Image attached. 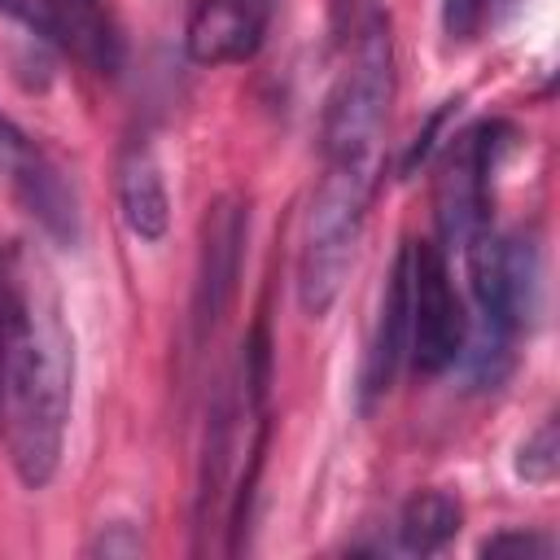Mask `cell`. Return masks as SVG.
<instances>
[{"instance_id":"cell-14","label":"cell","mask_w":560,"mask_h":560,"mask_svg":"<svg viewBox=\"0 0 560 560\" xmlns=\"http://www.w3.org/2000/svg\"><path fill=\"white\" fill-rule=\"evenodd\" d=\"M503 9L508 0H442V31L451 44H472Z\"/></svg>"},{"instance_id":"cell-11","label":"cell","mask_w":560,"mask_h":560,"mask_svg":"<svg viewBox=\"0 0 560 560\" xmlns=\"http://www.w3.org/2000/svg\"><path fill=\"white\" fill-rule=\"evenodd\" d=\"M118 214L136 241H162L171 228V192L166 175L149 144H131L118 162Z\"/></svg>"},{"instance_id":"cell-12","label":"cell","mask_w":560,"mask_h":560,"mask_svg":"<svg viewBox=\"0 0 560 560\" xmlns=\"http://www.w3.org/2000/svg\"><path fill=\"white\" fill-rule=\"evenodd\" d=\"M464 525V508L451 490H416L394 525V542L407 556H438Z\"/></svg>"},{"instance_id":"cell-6","label":"cell","mask_w":560,"mask_h":560,"mask_svg":"<svg viewBox=\"0 0 560 560\" xmlns=\"http://www.w3.org/2000/svg\"><path fill=\"white\" fill-rule=\"evenodd\" d=\"M468 332V311L455 293L446 249L433 241H411V346L407 359L424 376H442L455 368Z\"/></svg>"},{"instance_id":"cell-16","label":"cell","mask_w":560,"mask_h":560,"mask_svg":"<svg viewBox=\"0 0 560 560\" xmlns=\"http://www.w3.org/2000/svg\"><path fill=\"white\" fill-rule=\"evenodd\" d=\"M481 556L547 560V556H556V538H551V534H538V529H503V534H490V538L481 542Z\"/></svg>"},{"instance_id":"cell-19","label":"cell","mask_w":560,"mask_h":560,"mask_svg":"<svg viewBox=\"0 0 560 560\" xmlns=\"http://www.w3.org/2000/svg\"><path fill=\"white\" fill-rule=\"evenodd\" d=\"M0 346H4V262H0Z\"/></svg>"},{"instance_id":"cell-4","label":"cell","mask_w":560,"mask_h":560,"mask_svg":"<svg viewBox=\"0 0 560 560\" xmlns=\"http://www.w3.org/2000/svg\"><path fill=\"white\" fill-rule=\"evenodd\" d=\"M508 127L503 122H477L446 140L433 175V223H438V249H464L472 236H481L486 223V184L494 171V153L503 149Z\"/></svg>"},{"instance_id":"cell-8","label":"cell","mask_w":560,"mask_h":560,"mask_svg":"<svg viewBox=\"0 0 560 560\" xmlns=\"http://www.w3.org/2000/svg\"><path fill=\"white\" fill-rule=\"evenodd\" d=\"M271 26V0H192L184 18V52L197 66H245Z\"/></svg>"},{"instance_id":"cell-9","label":"cell","mask_w":560,"mask_h":560,"mask_svg":"<svg viewBox=\"0 0 560 560\" xmlns=\"http://www.w3.org/2000/svg\"><path fill=\"white\" fill-rule=\"evenodd\" d=\"M407 346H411V241H402V249L394 254V267L381 289V306L359 368V407H372L376 398L389 394L407 359Z\"/></svg>"},{"instance_id":"cell-15","label":"cell","mask_w":560,"mask_h":560,"mask_svg":"<svg viewBox=\"0 0 560 560\" xmlns=\"http://www.w3.org/2000/svg\"><path fill=\"white\" fill-rule=\"evenodd\" d=\"M144 551V538H140V529L131 525V521H109V525H101L92 538H88V547H83V556H96V560H131V556H140Z\"/></svg>"},{"instance_id":"cell-17","label":"cell","mask_w":560,"mask_h":560,"mask_svg":"<svg viewBox=\"0 0 560 560\" xmlns=\"http://www.w3.org/2000/svg\"><path fill=\"white\" fill-rule=\"evenodd\" d=\"M0 18H9V22H18V26H26V31H35V39L48 44V31H44V18H39V4H35V0H0Z\"/></svg>"},{"instance_id":"cell-5","label":"cell","mask_w":560,"mask_h":560,"mask_svg":"<svg viewBox=\"0 0 560 560\" xmlns=\"http://www.w3.org/2000/svg\"><path fill=\"white\" fill-rule=\"evenodd\" d=\"M249 241V206L236 192H223L206 206L201 219V245H197V276H192V302H188V337L192 350H201L214 328L223 324L245 262Z\"/></svg>"},{"instance_id":"cell-3","label":"cell","mask_w":560,"mask_h":560,"mask_svg":"<svg viewBox=\"0 0 560 560\" xmlns=\"http://www.w3.org/2000/svg\"><path fill=\"white\" fill-rule=\"evenodd\" d=\"M394 101V31L385 13H368L354 26L350 57L332 79L319 114V153L332 158H376Z\"/></svg>"},{"instance_id":"cell-18","label":"cell","mask_w":560,"mask_h":560,"mask_svg":"<svg viewBox=\"0 0 560 560\" xmlns=\"http://www.w3.org/2000/svg\"><path fill=\"white\" fill-rule=\"evenodd\" d=\"M359 4H363V0H332V22H337V26H346V22H350V26H359V22H354Z\"/></svg>"},{"instance_id":"cell-1","label":"cell","mask_w":560,"mask_h":560,"mask_svg":"<svg viewBox=\"0 0 560 560\" xmlns=\"http://www.w3.org/2000/svg\"><path fill=\"white\" fill-rule=\"evenodd\" d=\"M4 262V346H0V438L26 490H44L61 468L74 337L44 267L13 249Z\"/></svg>"},{"instance_id":"cell-13","label":"cell","mask_w":560,"mask_h":560,"mask_svg":"<svg viewBox=\"0 0 560 560\" xmlns=\"http://www.w3.org/2000/svg\"><path fill=\"white\" fill-rule=\"evenodd\" d=\"M560 472V442H556V420H542L516 451V477L529 486H551Z\"/></svg>"},{"instance_id":"cell-10","label":"cell","mask_w":560,"mask_h":560,"mask_svg":"<svg viewBox=\"0 0 560 560\" xmlns=\"http://www.w3.org/2000/svg\"><path fill=\"white\" fill-rule=\"evenodd\" d=\"M35 4H39L48 44L66 48L92 74L114 79L122 70L127 44L109 0H35Z\"/></svg>"},{"instance_id":"cell-2","label":"cell","mask_w":560,"mask_h":560,"mask_svg":"<svg viewBox=\"0 0 560 560\" xmlns=\"http://www.w3.org/2000/svg\"><path fill=\"white\" fill-rule=\"evenodd\" d=\"M376 158H332L311 188L298 236V306L324 319L341 298L376 188Z\"/></svg>"},{"instance_id":"cell-7","label":"cell","mask_w":560,"mask_h":560,"mask_svg":"<svg viewBox=\"0 0 560 560\" xmlns=\"http://www.w3.org/2000/svg\"><path fill=\"white\" fill-rule=\"evenodd\" d=\"M0 179L13 188L18 206L52 245H74L83 236V214L61 166L0 109Z\"/></svg>"}]
</instances>
